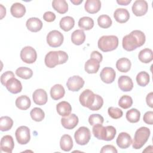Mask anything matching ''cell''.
<instances>
[{"instance_id":"obj_1","label":"cell","mask_w":153,"mask_h":153,"mask_svg":"<svg viewBox=\"0 0 153 153\" xmlns=\"http://www.w3.org/2000/svg\"><path fill=\"white\" fill-rule=\"evenodd\" d=\"M145 35L143 32L134 30L123 37V47L126 51H131L143 45L145 42Z\"/></svg>"},{"instance_id":"obj_2","label":"cell","mask_w":153,"mask_h":153,"mask_svg":"<svg viewBox=\"0 0 153 153\" xmlns=\"http://www.w3.org/2000/svg\"><path fill=\"white\" fill-rule=\"evenodd\" d=\"M93 134L97 139L106 141L112 140L115 136L116 129L112 126L104 127L102 124L93 126Z\"/></svg>"},{"instance_id":"obj_3","label":"cell","mask_w":153,"mask_h":153,"mask_svg":"<svg viewBox=\"0 0 153 153\" xmlns=\"http://www.w3.org/2000/svg\"><path fill=\"white\" fill-rule=\"evenodd\" d=\"M68 60L67 53L63 51H51L48 53L44 59L45 65L50 68H54L57 65L63 64Z\"/></svg>"},{"instance_id":"obj_4","label":"cell","mask_w":153,"mask_h":153,"mask_svg":"<svg viewBox=\"0 0 153 153\" xmlns=\"http://www.w3.org/2000/svg\"><path fill=\"white\" fill-rule=\"evenodd\" d=\"M97 45L99 48L103 52L113 51L118 45V38L115 35H104L99 38Z\"/></svg>"},{"instance_id":"obj_5","label":"cell","mask_w":153,"mask_h":153,"mask_svg":"<svg viewBox=\"0 0 153 153\" xmlns=\"http://www.w3.org/2000/svg\"><path fill=\"white\" fill-rule=\"evenodd\" d=\"M151 134L150 130L146 127L138 128L134 134L132 146L135 149H140L148 141Z\"/></svg>"},{"instance_id":"obj_6","label":"cell","mask_w":153,"mask_h":153,"mask_svg":"<svg viewBox=\"0 0 153 153\" xmlns=\"http://www.w3.org/2000/svg\"><path fill=\"white\" fill-rule=\"evenodd\" d=\"M74 138L77 144L85 145L90 141L91 133L88 128L82 126L79 127L74 134Z\"/></svg>"},{"instance_id":"obj_7","label":"cell","mask_w":153,"mask_h":153,"mask_svg":"<svg viewBox=\"0 0 153 153\" xmlns=\"http://www.w3.org/2000/svg\"><path fill=\"white\" fill-rule=\"evenodd\" d=\"M20 58L25 63L31 64L36 61L37 54L33 47L26 46L22 49L20 51Z\"/></svg>"},{"instance_id":"obj_8","label":"cell","mask_w":153,"mask_h":153,"mask_svg":"<svg viewBox=\"0 0 153 153\" xmlns=\"http://www.w3.org/2000/svg\"><path fill=\"white\" fill-rule=\"evenodd\" d=\"M63 38V35L60 32L57 30H53L48 33L47 42L51 47H58L62 44Z\"/></svg>"},{"instance_id":"obj_9","label":"cell","mask_w":153,"mask_h":153,"mask_svg":"<svg viewBox=\"0 0 153 153\" xmlns=\"http://www.w3.org/2000/svg\"><path fill=\"white\" fill-rule=\"evenodd\" d=\"M15 135L17 141L19 144H27L30 139V129L27 126H20L16 130Z\"/></svg>"},{"instance_id":"obj_10","label":"cell","mask_w":153,"mask_h":153,"mask_svg":"<svg viewBox=\"0 0 153 153\" xmlns=\"http://www.w3.org/2000/svg\"><path fill=\"white\" fill-rule=\"evenodd\" d=\"M96 98V94L91 90L86 89L79 96V102L82 106L89 108L93 104Z\"/></svg>"},{"instance_id":"obj_11","label":"cell","mask_w":153,"mask_h":153,"mask_svg":"<svg viewBox=\"0 0 153 153\" xmlns=\"http://www.w3.org/2000/svg\"><path fill=\"white\" fill-rule=\"evenodd\" d=\"M84 84V79L78 75H74L69 78L66 82L68 88L72 91H78L82 88Z\"/></svg>"},{"instance_id":"obj_12","label":"cell","mask_w":153,"mask_h":153,"mask_svg":"<svg viewBox=\"0 0 153 153\" xmlns=\"http://www.w3.org/2000/svg\"><path fill=\"white\" fill-rule=\"evenodd\" d=\"M131 9L136 16H142L147 13L148 5L145 0H136L133 3Z\"/></svg>"},{"instance_id":"obj_13","label":"cell","mask_w":153,"mask_h":153,"mask_svg":"<svg viewBox=\"0 0 153 153\" xmlns=\"http://www.w3.org/2000/svg\"><path fill=\"white\" fill-rule=\"evenodd\" d=\"M4 86H5L7 89L13 94L19 93L22 90V85L21 82L15 77H12L9 79L6 82Z\"/></svg>"},{"instance_id":"obj_14","label":"cell","mask_w":153,"mask_h":153,"mask_svg":"<svg viewBox=\"0 0 153 153\" xmlns=\"http://www.w3.org/2000/svg\"><path fill=\"white\" fill-rule=\"evenodd\" d=\"M14 146V143L13 138L11 136L5 135L2 137L0 142V148L1 151L7 153H11Z\"/></svg>"},{"instance_id":"obj_15","label":"cell","mask_w":153,"mask_h":153,"mask_svg":"<svg viewBox=\"0 0 153 153\" xmlns=\"http://www.w3.org/2000/svg\"><path fill=\"white\" fill-rule=\"evenodd\" d=\"M115 71L113 68L110 67L104 68L100 74L102 81L106 84L112 83L115 79Z\"/></svg>"},{"instance_id":"obj_16","label":"cell","mask_w":153,"mask_h":153,"mask_svg":"<svg viewBox=\"0 0 153 153\" xmlns=\"http://www.w3.org/2000/svg\"><path fill=\"white\" fill-rule=\"evenodd\" d=\"M78 121L79 120L78 117L74 114H70L66 117L62 118L61 119V123L63 127L69 130L75 128L77 126Z\"/></svg>"},{"instance_id":"obj_17","label":"cell","mask_w":153,"mask_h":153,"mask_svg":"<svg viewBox=\"0 0 153 153\" xmlns=\"http://www.w3.org/2000/svg\"><path fill=\"white\" fill-rule=\"evenodd\" d=\"M132 140L130 135L126 132L120 133L117 139L116 143L118 147L121 149H126L131 144Z\"/></svg>"},{"instance_id":"obj_18","label":"cell","mask_w":153,"mask_h":153,"mask_svg":"<svg viewBox=\"0 0 153 153\" xmlns=\"http://www.w3.org/2000/svg\"><path fill=\"white\" fill-rule=\"evenodd\" d=\"M32 97L34 103L38 105H45L48 100L47 94L46 91L42 88L36 90L33 93Z\"/></svg>"},{"instance_id":"obj_19","label":"cell","mask_w":153,"mask_h":153,"mask_svg":"<svg viewBox=\"0 0 153 153\" xmlns=\"http://www.w3.org/2000/svg\"><path fill=\"white\" fill-rule=\"evenodd\" d=\"M118 87L123 91H130L133 87L132 79L128 76L121 75L118 80Z\"/></svg>"},{"instance_id":"obj_20","label":"cell","mask_w":153,"mask_h":153,"mask_svg":"<svg viewBox=\"0 0 153 153\" xmlns=\"http://www.w3.org/2000/svg\"><path fill=\"white\" fill-rule=\"evenodd\" d=\"M26 25L28 30L33 32L39 31L42 27V21L36 17L29 18L26 23Z\"/></svg>"},{"instance_id":"obj_21","label":"cell","mask_w":153,"mask_h":153,"mask_svg":"<svg viewBox=\"0 0 153 153\" xmlns=\"http://www.w3.org/2000/svg\"><path fill=\"white\" fill-rule=\"evenodd\" d=\"M114 17L117 22L124 23L128 20L130 18V14L127 9L117 8L114 11Z\"/></svg>"},{"instance_id":"obj_22","label":"cell","mask_w":153,"mask_h":153,"mask_svg":"<svg viewBox=\"0 0 153 153\" xmlns=\"http://www.w3.org/2000/svg\"><path fill=\"white\" fill-rule=\"evenodd\" d=\"M85 10L90 14L97 13L101 8V2L99 0H87L84 5Z\"/></svg>"},{"instance_id":"obj_23","label":"cell","mask_w":153,"mask_h":153,"mask_svg":"<svg viewBox=\"0 0 153 153\" xmlns=\"http://www.w3.org/2000/svg\"><path fill=\"white\" fill-rule=\"evenodd\" d=\"M100 68V62L93 58H90L85 63V71L88 74H96Z\"/></svg>"},{"instance_id":"obj_24","label":"cell","mask_w":153,"mask_h":153,"mask_svg":"<svg viewBox=\"0 0 153 153\" xmlns=\"http://www.w3.org/2000/svg\"><path fill=\"white\" fill-rule=\"evenodd\" d=\"M56 110L59 115L62 117H66L71 114L72 111L71 105L66 101L59 102L56 106Z\"/></svg>"},{"instance_id":"obj_25","label":"cell","mask_w":153,"mask_h":153,"mask_svg":"<svg viewBox=\"0 0 153 153\" xmlns=\"http://www.w3.org/2000/svg\"><path fill=\"white\" fill-rule=\"evenodd\" d=\"M10 12L12 16L16 18L22 17L26 13V8L24 5L19 2L13 4L10 8Z\"/></svg>"},{"instance_id":"obj_26","label":"cell","mask_w":153,"mask_h":153,"mask_svg":"<svg viewBox=\"0 0 153 153\" xmlns=\"http://www.w3.org/2000/svg\"><path fill=\"white\" fill-rule=\"evenodd\" d=\"M65 93L64 87L61 84H55L50 90V95L53 100H57L62 99Z\"/></svg>"},{"instance_id":"obj_27","label":"cell","mask_w":153,"mask_h":153,"mask_svg":"<svg viewBox=\"0 0 153 153\" xmlns=\"http://www.w3.org/2000/svg\"><path fill=\"white\" fill-rule=\"evenodd\" d=\"M85 39V35L82 30L78 29L74 31L71 35V41L73 44L76 45H81Z\"/></svg>"},{"instance_id":"obj_28","label":"cell","mask_w":153,"mask_h":153,"mask_svg":"<svg viewBox=\"0 0 153 153\" xmlns=\"http://www.w3.org/2000/svg\"><path fill=\"white\" fill-rule=\"evenodd\" d=\"M74 25L75 20L74 18L71 16H66L62 18L59 23L60 28L65 32H68L71 30L74 27Z\"/></svg>"},{"instance_id":"obj_29","label":"cell","mask_w":153,"mask_h":153,"mask_svg":"<svg viewBox=\"0 0 153 153\" xmlns=\"http://www.w3.org/2000/svg\"><path fill=\"white\" fill-rule=\"evenodd\" d=\"M60 148L64 151H69L73 147L72 139L69 134H64L60 141Z\"/></svg>"},{"instance_id":"obj_30","label":"cell","mask_w":153,"mask_h":153,"mask_svg":"<svg viewBox=\"0 0 153 153\" xmlns=\"http://www.w3.org/2000/svg\"><path fill=\"white\" fill-rule=\"evenodd\" d=\"M131 63L130 60L125 57L121 58L117 61L116 67L117 69L121 72H127L131 68Z\"/></svg>"},{"instance_id":"obj_31","label":"cell","mask_w":153,"mask_h":153,"mask_svg":"<svg viewBox=\"0 0 153 153\" xmlns=\"http://www.w3.org/2000/svg\"><path fill=\"white\" fill-rule=\"evenodd\" d=\"M31 105L30 99L29 97L25 95H22L18 97L16 100V106L21 110L27 109Z\"/></svg>"},{"instance_id":"obj_32","label":"cell","mask_w":153,"mask_h":153,"mask_svg":"<svg viewBox=\"0 0 153 153\" xmlns=\"http://www.w3.org/2000/svg\"><path fill=\"white\" fill-rule=\"evenodd\" d=\"M52 6L60 14H65L68 10V4L65 0H54L52 2Z\"/></svg>"},{"instance_id":"obj_33","label":"cell","mask_w":153,"mask_h":153,"mask_svg":"<svg viewBox=\"0 0 153 153\" xmlns=\"http://www.w3.org/2000/svg\"><path fill=\"white\" fill-rule=\"evenodd\" d=\"M139 60L144 63H148L153 59V53L152 50L149 48H145L142 50L138 55Z\"/></svg>"},{"instance_id":"obj_34","label":"cell","mask_w":153,"mask_h":153,"mask_svg":"<svg viewBox=\"0 0 153 153\" xmlns=\"http://www.w3.org/2000/svg\"><path fill=\"white\" fill-rule=\"evenodd\" d=\"M78 26L82 30H90L94 26V21L91 17H82L78 21Z\"/></svg>"},{"instance_id":"obj_35","label":"cell","mask_w":153,"mask_h":153,"mask_svg":"<svg viewBox=\"0 0 153 153\" xmlns=\"http://www.w3.org/2000/svg\"><path fill=\"white\" fill-rule=\"evenodd\" d=\"M140 112L135 108H132L126 112V119L130 123H137L140 120Z\"/></svg>"},{"instance_id":"obj_36","label":"cell","mask_w":153,"mask_h":153,"mask_svg":"<svg viewBox=\"0 0 153 153\" xmlns=\"http://www.w3.org/2000/svg\"><path fill=\"white\" fill-rule=\"evenodd\" d=\"M16 74L22 79H28L32 76L33 71L27 67H20L16 69Z\"/></svg>"},{"instance_id":"obj_37","label":"cell","mask_w":153,"mask_h":153,"mask_svg":"<svg viewBox=\"0 0 153 153\" xmlns=\"http://www.w3.org/2000/svg\"><path fill=\"white\" fill-rule=\"evenodd\" d=\"M13 125V120L8 116H3L0 118V130L2 131H8L11 128Z\"/></svg>"},{"instance_id":"obj_38","label":"cell","mask_w":153,"mask_h":153,"mask_svg":"<svg viewBox=\"0 0 153 153\" xmlns=\"http://www.w3.org/2000/svg\"><path fill=\"white\" fill-rule=\"evenodd\" d=\"M136 79L139 85L145 87L149 82V75L146 72L142 71L137 75Z\"/></svg>"},{"instance_id":"obj_39","label":"cell","mask_w":153,"mask_h":153,"mask_svg":"<svg viewBox=\"0 0 153 153\" xmlns=\"http://www.w3.org/2000/svg\"><path fill=\"white\" fill-rule=\"evenodd\" d=\"M30 115L32 119L37 122L41 121L45 117L44 112L39 108H33L30 112Z\"/></svg>"},{"instance_id":"obj_40","label":"cell","mask_w":153,"mask_h":153,"mask_svg":"<svg viewBox=\"0 0 153 153\" xmlns=\"http://www.w3.org/2000/svg\"><path fill=\"white\" fill-rule=\"evenodd\" d=\"M98 25L104 29H107L109 27L112 25V20L110 17L108 15L103 14L100 16L97 19Z\"/></svg>"},{"instance_id":"obj_41","label":"cell","mask_w":153,"mask_h":153,"mask_svg":"<svg viewBox=\"0 0 153 153\" xmlns=\"http://www.w3.org/2000/svg\"><path fill=\"white\" fill-rule=\"evenodd\" d=\"M133 104L132 98L128 95L123 96L118 101V105L123 109H128Z\"/></svg>"},{"instance_id":"obj_42","label":"cell","mask_w":153,"mask_h":153,"mask_svg":"<svg viewBox=\"0 0 153 153\" xmlns=\"http://www.w3.org/2000/svg\"><path fill=\"white\" fill-rule=\"evenodd\" d=\"M108 112L109 115L113 119H118L123 115L122 110L117 107H109L108 109Z\"/></svg>"},{"instance_id":"obj_43","label":"cell","mask_w":153,"mask_h":153,"mask_svg":"<svg viewBox=\"0 0 153 153\" xmlns=\"http://www.w3.org/2000/svg\"><path fill=\"white\" fill-rule=\"evenodd\" d=\"M104 121L103 117L97 114H93L90 115L88 118V122L90 125L94 126L97 124H102Z\"/></svg>"},{"instance_id":"obj_44","label":"cell","mask_w":153,"mask_h":153,"mask_svg":"<svg viewBox=\"0 0 153 153\" xmlns=\"http://www.w3.org/2000/svg\"><path fill=\"white\" fill-rule=\"evenodd\" d=\"M103 104V100L102 97L98 94H96V98H95L94 102L92 105V106L90 107L88 109L91 111H98L102 107Z\"/></svg>"},{"instance_id":"obj_45","label":"cell","mask_w":153,"mask_h":153,"mask_svg":"<svg viewBox=\"0 0 153 153\" xmlns=\"http://www.w3.org/2000/svg\"><path fill=\"white\" fill-rule=\"evenodd\" d=\"M12 77H14V74L12 71H7L3 73L1 76V84L4 85L6 82Z\"/></svg>"},{"instance_id":"obj_46","label":"cell","mask_w":153,"mask_h":153,"mask_svg":"<svg viewBox=\"0 0 153 153\" xmlns=\"http://www.w3.org/2000/svg\"><path fill=\"white\" fill-rule=\"evenodd\" d=\"M153 112L152 111H148L146 112L144 115L143 120L144 122L148 124L152 125L153 124Z\"/></svg>"},{"instance_id":"obj_47","label":"cell","mask_w":153,"mask_h":153,"mask_svg":"<svg viewBox=\"0 0 153 153\" xmlns=\"http://www.w3.org/2000/svg\"><path fill=\"white\" fill-rule=\"evenodd\" d=\"M43 19L47 22H52L56 19V15L51 11H47L44 14Z\"/></svg>"},{"instance_id":"obj_48","label":"cell","mask_w":153,"mask_h":153,"mask_svg":"<svg viewBox=\"0 0 153 153\" xmlns=\"http://www.w3.org/2000/svg\"><path fill=\"white\" fill-rule=\"evenodd\" d=\"M118 151L117 150V149L113 146V145H105L103 146L101 150H100V152L102 153H105V152H115V153H117Z\"/></svg>"},{"instance_id":"obj_49","label":"cell","mask_w":153,"mask_h":153,"mask_svg":"<svg viewBox=\"0 0 153 153\" xmlns=\"http://www.w3.org/2000/svg\"><path fill=\"white\" fill-rule=\"evenodd\" d=\"M90 58H93L96 60H97L100 63L102 61L103 57L102 54H100L99 51H92L91 55H90Z\"/></svg>"},{"instance_id":"obj_50","label":"cell","mask_w":153,"mask_h":153,"mask_svg":"<svg viewBox=\"0 0 153 153\" xmlns=\"http://www.w3.org/2000/svg\"><path fill=\"white\" fill-rule=\"evenodd\" d=\"M152 100H153V93L151 92L146 96V103L150 108L153 107V101Z\"/></svg>"},{"instance_id":"obj_51","label":"cell","mask_w":153,"mask_h":153,"mask_svg":"<svg viewBox=\"0 0 153 153\" xmlns=\"http://www.w3.org/2000/svg\"><path fill=\"white\" fill-rule=\"evenodd\" d=\"M131 0H117V2L121 5H127L131 2Z\"/></svg>"},{"instance_id":"obj_52","label":"cell","mask_w":153,"mask_h":153,"mask_svg":"<svg viewBox=\"0 0 153 153\" xmlns=\"http://www.w3.org/2000/svg\"><path fill=\"white\" fill-rule=\"evenodd\" d=\"M0 7H1V19H2L3 17L5 16L6 14V9L4 7V6L2 4H0Z\"/></svg>"},{"instance_id":"obj_53","label":"cell","mask_w":153,"mask_h":153,"mask_svg":"<svg viewBox=\"0 0 153 153\" xmlns=\"http://www.w3.org/2000/svg\"><path fill=\"white\" fill-rule=\"evenodd\" d=\"M71 2L73 3L74 5H79V4L82 3V0H79V1H76V0H71Z\"/></svg>"}]
</instances>
